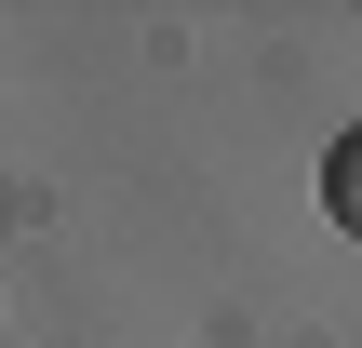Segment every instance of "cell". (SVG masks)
<instances>
[{"label":"cell","instance_id":"obj_1","mask_svg":"<svg viewBox=\"0 0 362 348\" xmlns=\"http://www.w3.org/2000/svg\"><path fill=\"white\" fill-rule=\"evenodd\" d=\"M322 215L362 241V134H336V148H322Z\"/></svg>","mask_w":362,"mask_h":348}]
</instances>
